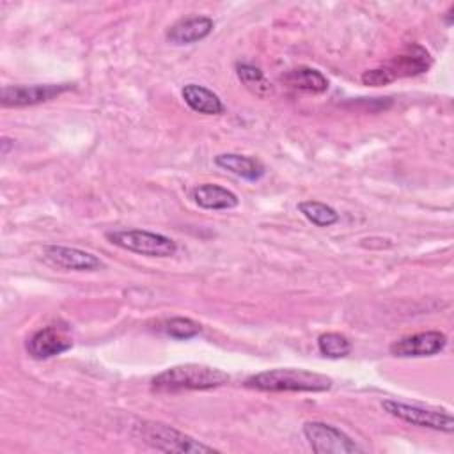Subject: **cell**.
Returning a JSON list of instances; mask_svg holds the SVG:
<instances>
[{"mask_svg":"<svg viewBox=\"0 0 454 454\" xmlns=\"http://www.w3.org/2000/svg\"><path fill=\"white\" fill-rule=\"evenodd\" d=\"M317 349L323 356L344 358L351 351V342L342 333L326 332L317 337Z\"/></svg>","mask_w":454,"mask_h":454,"instance_id":"ffe728a7","label":"cell"},{"mask_svg":"<svg viewBox=\"0 0 454 454\" xmlns=\"http://www.w3.org/2000/svg\"><path fill=\"white\" fill-rule=\"evenodd\" d=\"M332 385V378L325 374L291 367L262 371L245 380L247 388L259 392H325Z\"/></svg>","mask_w":454,"mask_h":454,"instance_id":"7a4b0ae2","label":"cell"},{"mask_svg":"<svg viewBox=\"0 0 454 454\" xmlns=\"http://www.w3.org/2000/svg\"><path fill=\"white\" fill-rule=\"evenodd\" d=\"M9 142H11V140H9L7 137H4V138H2V154H7V151H9V145H11Z\"/></svg>","mask_w":454,"mask_h":454,"instance_id":"7402d4cb","label":"cell"},{"mask_svg":"<svg viewBox=\"0 0 454 454\" xmlns=\"http://www.w3.org/2000/svg\"><path fill=\"white\" fill-rule=\"evenodd\" d=\"M383 410L399 419L404 420L411 426L419 427H427L442 433H452L454 431V419L447 410H438V408H426L419 404H408L394 399H385L381 403Z\"/></svg>","mask_w":454,"mask_h":454,"instance_id":"5b68a950","label":"cell"},{"mask_svg":"<svg viewBox=\"0 0 454 454\" xmlns=\"http://www.w3.org/2000/svg\"><path fill=\"white\" fill-rule=\"evenodd\" d=\"M73 89V83H32V85H5L0 92V103L5 108H21L46 103L62 92Z\"/></svg>","mask_w":454,"mask_h":454,"instance_id":"52a82bcc","label":"cell"},{"mask_svg":"<svg viewBox=\"0 0 454 454\" xmlns=\"http://www.w3.org/2000/svg\"><path fill=\"white\" fill-rule=\"evenodd\" d=\"M105 238L122 250L145 257H170L177 252L172 238L144 229H115L105 232Z\"/></svg>","mask_w":454,"mask_h":454,"instance_id":"277c9868","label":"cell"},{"mask_svg":"<svg viewBox=\"0 0 454 454\" xmlns=\"http://www.w3.org/2000/svg\"><path fill=\"white\" fill-rule=\"evenodd\" d=\"M154 330L170 339L188 340V339H193L195 335H199L202 332V326H200V323H197L190 317H168V319L160 321L154 326Z\"/></svg>","mask_w":454,"mask_h":454,"instance_id":"e0dca14e","label":"cell"},{"mask_svg":"<svg viewBox=\"0 0 454 454\" xmlns=\"http://www.w3.org/2000/svg\"><path fill=\"white\" fill-rule=\"evenodd\" d=\"M360 80H362L364 85H371V87H381V85H388L390 82H394V78L390 76V73L383 66L364 71Z\"/></svg>","mask_w":454,"mask_h":454,"instance_id":"44dd1931","label":"cell"},{"mask_svg":"<svg viewBox=\"0 0 454 454\" xmlns=\"http://www.w3.org/2000/svg\"><path fill=\"white\" fill-rule=\"evenodd\" d=\"M73 348V339L62 326H44L27 339V351L35 360H46Z\"/></svg>","mask_w":454,"mask_h":454,"instance_id":"30bf717a","label":"cell"},{"mask_svg":"<svg viewBox=\"0 0 454 454\" xmlns=\"http://www.w3.org/2000/svg\"><path fill=\"white\" fill-rule=\"evenodd\" d=\"M303 434L316 454H355L362 447L335 426L312 420L303 424Z\"/></svg>","mask_w":454,"mask_h":454,"instance_id":"8992f818","label":"cell"},{"mask_svg":"<svg viewBox=\"0 0 454 454\" xmlns=\"http://www.w3.org/2000/svg\"><path fill=\"white\" fill-rule=\"evenodd\" d=\"M43 259L50 266L64 271H98L105 266L94 254L64 245H46L43 248Z\"/></svg>","mask_w":454,"mask_h":454,"instance_id":"ba28073f","label":"cell"},{"mask_svg":"<svg viewBox=\"0 0 454 454\" xmlns=\"http://www.w3.org/2000/svg\"><path fill=\"white\" fill-rule=\"evenodd\" d=\"M236 74L241 80V83L257 98H266L273 92L270 80L264 76V73L259 67L252 64H238Z\"/></svg>","mask_w":454,"mask_h":454,"instance_id":"ac0fdd59","label":"cell"},{"mask_svg":"<svg viewBox=\"0 0 454 454\" xmlns=\"http://www.w3.org/2000/svg\"><path fill=\"white\" fill-rule=\"evenodd\" d=\"M298 209L316 227H330L339 222V213L332 206L319 200H301Z\"/></svg>","mask_w":454,"mask_h":454,"instance_id":"d6986e66","label":"cell"},{"mask_svg":"<svg viewBox=\"0 0 454 454\" xmlns=\"http://www.w3.org/2000/svg\"><path fill=\"white\" fill-rule=\"evenodd\" d=\"M190 197L193 199V202L202 207V209H211V211H220V209H232L239 204V199L234 192L220 186V184H213V183H204V184H197L192 192Z\"/></svg>","mask_w":454,"mask_h":454,"instance_id":"4fadbf2b","label":"cell"},{"mask_svg":"<svg viewBox=\"0 0 454 454\" xmlns=\"http://www.w3.org/2000/svg\"><path fill=\"white\" fill-rule=\"evenodd\" d=\"M215 165L247 181H257L266 172L264 165L259 160L245 154H236V153H222L215 156Z\"/></svg>","mask_w":454,"mask_h":454,"instance_id":"9a60e30c","label":"cell"},{"mask_svg":"<svg viewBox=\"0 0 454 454\" xmlns=\"http://www.w3.org/2000/svg\"><path fill=\"white\" fill-rule=\"evenodd\" d=\"M181 96L184 99V103L197 114H204V115H218L223 112V103L218 98V94H215L213 90H209L204 85L199 83H186L181 89Z\"/></svg>","mask_w":454,"mask_h":454,"instance_id":"2e32d148","label":"cell"},{"mask_svg":"<svg viewBox=\"0 0 454 454\" xmlns=\"http://www.w3.org/2000/svg\"><path fill=\"white\" fill-rule=\"evenodd\" d=\"M280 82L294 90L312 92V94H323L328 89L326 76L321 71L309 66H298L286 71L280 76Z\"/></svg>","mask_w":454,"mask_h":454,"instance_id":"5bb4252c","label":"cell"},{"mask_svg":"<svg viewBox=\"0 0 454 454\" xmlns=\"http://www.w3.org/2000/svg\"><path fill=\"white\" fill-rule=\"evenodd\" d=\"M229 381V374L218 367L202 364H181L172 365L151 380V387L156 392L176 394L188 390H209L222 387Z\"/></svg>","mask_w":454,"mask_h":454,"instance_id":"6da1fadb","label":"cell"},{"mask_svg":"<svg viewBox=\"0 0 454 454\" xmlns=\"http://www.w3.org/2000/svg\"><path fill=\"white\" fill-rule=\"evenodd\" d=\"M433 64L429 51L420 44H408L401 53H397L392 60H388L383 67L390 73L394 80L404 76H417L426 73Z\"/></svg>","mask_w":454,"mask_h":454,"instance_id":"8fae6325","label":"cell"},{"mask_svg":"<svg viewBox=\"0 0 454 454\" xmlns=\"http://www.w3.org/2000/svg\"><path fill=\"white\" fill-rule=\"evenodd\" d=\"M137 433L144 443L160 452H179V454H204L216 452V449L200 443L199 440L177 431L172 426L161 422L144 420L137 424Z\"/></svg>","mask_w":454,"mask_h":454,"instance_id":"3957f363","label":"cell"},{"mask_svg":"<svg viewBox=\"0 0 454 454\" xmlns=\"http://www.w3.org/2000/svg\"><path fill=\"white\" fill-rule=\"evenodd\" d=\"M213 27H215V23L207 16L181 18L168 28L167 39H168V43L177 44V46L193 44V43L206 39L211 34Z\"/></svg>","mask_w":454,"mask_h":454,"instance_id":"7c38bea8","label":"cell"},{"mask_svg":"<svg viewBox=\"0 0 454 454\" xmlns=\"http://www.w3.org/2000/svg\"><path fill=\"white\" fill-rule=\"evenodd\" d=\"M447 346V335L438 330L419 332L406 335L399 340H394L388 348L390 355L399 358H415V356H433L443 351Z\"/></svg>","mask_w":454,"mask_h":454,"instance_id":"9c48e42d","label":"cell"}]
</instances>
